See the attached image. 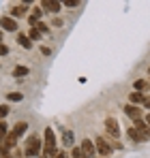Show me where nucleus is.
I'll list each match as a JSON object with an SVG mask.
<instances>
[{
	"instance_id": "f257e3e1",
	"label": "nucleus",
	"mask_w": 150,
	"mask_h": 158,
	"mask_svg": "<svg viewBox=\"0 0 150 158\" xmlns=\"http://www.w3.org/2000/svg\"><path fill=\"white\" fill-rule=\"evenodd\" d=\"M41 148H43V141L39 139V135H30L28 141H26V156L34 158L41 154Z\"/></svg>"
},
{
	"instance_id": "f03ea898",
	"label": "nucleus",
	"mask_w": 150,
	"mask_h": 158,
	"mask_svg": "<svg viewBox=\"0 0 150 158\" xmlns=\"http://www.w3.org/2000/svg\"><path fill=\"white\" fill-rule=\"evenodd\" d=\"M56 154V135L51 128H45V139H43V158H50Z\"/></svg>"
},
{
	"instance_id": "7ed1b4c3",
	"label": "nucleus",
	"mask_w": 150,
	"mask_h": 158,
	"mask_svg": "<svg viewBox=\"0 0 150 158\" xmlns=\"http://www.w3.org/2000/svg\"><path fill=\"white\" fill-rule=\"evenodd\" d=\"M95 145H97V152H99L103 158H109V156H112V152H114L112 143L105 141V137H97V139H95Z\"/></svg>"
},
{
	"instance_id": "20e7f679",
	"label": "nucleus",
	"mask_w": 150,
	"mask_h": 158,
	"mask_svg": "<svg viewBox=\"0 0 150 158\" xmlns=\"http://www.w3.org/2000/svg\"><path fill=\"white\" fill-rule=\"evenodd\" d=\"M105 131H107V135L109 137H114V139H118L120 137V126H118V120L116 118H105Z\"/></svg>"
},
{
	"instance_id": "39448f33",
	"label": "nucleus",
	"mask_w": 150,
	"mask_h": 158,
	"mask_svg": "<svg viewBox=\"0 0 150 158\" xmlns=\"http://www.w3.org/2000/svg\"><path fill=\"white\" fill-rule=\"evenodd\" d=\"M133 126H135L137 132L144 137V141H148V139H150V126L144 122V120H135V124H133Z\"/></svg>"
},
{
	"instance_id": "423d86ee",
	"label": "nucleus",
	"mask_w": 150,
	"mask_h": 158,
	"mask_svg": "<svg viewBox=\"0 0 150 158\" xmlns=\"http://www.w3.org/2000/svg\"><path fill=\"white\" fill-rule=\"evenodd\" d=\"M125 113L133 120V122H135V120H142V111H139V107H137V105H131V103L125 105Z\"/></svg>"
},
{
	"instance_id": "0eeeda50",
	"label": "nucleus",
	"mask_w": 150,
	"mask_h": 158,
	"mask_svg": "<svg viewBox=\"0 0 150 158\" xmlns=\"http://www.w3.org/2000/svg\"><path fill=\"white\" fill-rule=\"evenodd\" d=\"M0 26H2V30H9V32H15L17 30V22L9 15V17H0Z\"/></svg>"
},
{
	"instance_id": "6e6552de",
	"label": "nucleus",
	"mask_w": 150,
	"mask_h": 158,
	"mask_svg": "<svg viewBox=\"0 0 150 158\" xmlns=\"http://www.w3.org/2000/svg\"><path fill=\"white\" fill-rule=\"evenodd\" d=\"M82 152L86 154V156L90 158L95 152H97V145H95V141H90V139H84L82 141Z\"/></svg>"
},
{
	"instance_id": "1a4fd4ad",
	"label": "nucleus",
	"mask_w": 150,
	"mask_h": 158,
	"mask_svg": "<svg viewBox=\"0 0 150 158\" xmlns=\"http://www.w3.org/2000/svg\"><path fill=\"white\" fill-rule=\"evenodd\" d=\"M41 6L45 9V11H50V13H60V2H56V0H43L41 2Z\"/></svg>"
},
{
	"instance_id": "9d476101",
	"label": "nucleus",
	"mask_w": 150,
	"mask_h": 158,
	"mask_svg": "<svg viewBox=\"0 0 150 158\" xmlns=\"http://www.w3.org/2000/svg\"><path fill=\"white\" fill-rule=\"evenodd\" d=\"M26 13H28V4H15L13 9H11V17L15 19V17H24Z\"/></svg>"
},
{
	"instance_id": "9b49d317",
	"label": "nucleus",
	"mask_w": 150,
	"mask_h": 158,
	"mask_svg": "<svg viewBox=\"0 0 150 158\" xmlns=\"http://www.w3.org/2000/svg\"><path fill=\"white\" fill-rule=\"evenodd\" d=\"M26 128H28V122H17V124H15V126L11 128V135L20 139V137H22V135L26 132Z\"/></svg>"
},
{
	"instance_id": "f8f14e48",
	"label": "nucleus",
	"mask_w": 150,
	"mask_h": 158,
	"mask_svg": "<svg viewBox=\"0 0 150 158\" xmlns=\"http://www.w3.org/2000/svg\"><path fill=\"white\" fill-rule=\"evenodd\" d=\"M146 94H142V92H133L131 94V105H146Z\"/></svg>"
},
{
	"instance_id": "ddd939ff",
	"label": "nucleus",
	"mask_w": 150,
	"mask_h": 158,
	"mask_svg": "<svg viewBox=\"0 0 150 158\" xmlns=\"http://www.w3.org/2000/svg\"><path fill=\"white\" fill-rule=\"evenodd\" d=\"M126 135H129V139H131L133 143H142V141H144V137L137 132V128H135V126H131V128L126 131Z\"/></svg>"
},
{
	"instance_id": "4468645a",
	"label": "nucleus",
	"mask_w": 150,
	"mask_h": 158,
	"mask_svg": "<svg viewBox=\"0 0 150 158\" xmlns=\"http://www.w3.org/2000/svg\"><path fill=\"white\" fill-rule=\"evenodd\" d=\"M17 43H20L24 49H32V41H30V36H26V34H17Z\"/></svg>"
},
{
	"instance_id": "2eb2a0df",
	"label": "nucleus",
	"mask_w": 150,
	"mask_h": 158,
	"mask_svg": "<svg viewBox=\"0 0 150 158\" xmlns=\"http://www.w3.org/2000/svg\"><path fill=\"white\" fill-rule=\"evenodd\" d=\"M62 145L64 148H71L73 145V132L71 131H62Z\"/></svg>"
},
{
	"instance_id": "dca6fc26",
	"label": "nucleus",
	"mask_w": 150,
	"mask_h": 158,
	"mask_svg": "<svg viewBox=\"0 0 150 158\" xmlns=\"http://www.w3.org/2000/svg\"><path fill=\"white\" fill-rule=\"evenodd\" d=\"M9 126H7V124H4V120H2V122H0V143H4V139H7V137H9Z\"/></svg>"
},
{
	"instance_id": "f3484780",
	"label": "nucleus",
	"mask_w": 150,
	"mask_h": 158,
	"mask_svg": "<svg viewBox=\"0 0 150 158\" xmlns=\"http://www.w3.org/2000/svg\"><path fill=\"white\" fill-rule=\"evenodd\" d=\"M133 85H135V92H144V90H148V81H144V79H137Z\"/></svg>"
},
{
	"instance_id": "a211bd4d",
	"label": "nucleus",
	"mask_w": 150,
	"mask_h": 158,
	"mask_svg": "<svg viewBox=\"0 0 150 158\" xmlns=\"http://www.w3.org/2000/svg\"><path fill=\"white\" fill-rule=\"evenodd\" d=\"M28 73H30V71H28L26 66H15V69H13V75H15L17 79H20V77H24V75H28Z\"/></svg>"
},
{
	"instance_id": "6ab92c4d",
	"label": "nucleus",
	"mask_w": 150,
	"mask_h": 158,
	"mask_svg": "<svg viewBox=\"0 0 150 158\" xmlns=\"http://www.w3.org/2000/svg\"><path fill=\"white\" fill-rule=\"evenodd\" d=\"M28 36H30V41H37V43L41 41V32L37 30V26H34V28H30V34H28Z\"/></svg>"
},
{
	"instance_id": "aec40b11",
	"label": "nucleus",
	"mask_w": 150,
	"mask_h": 158,
	"mask_svg": "<svg viewBox=\"0 0 150 158\" xmlns=\"http://www.w3.org/2000/svg\"><path fill=\"white\" fill-rule=\"evenodd\" d=\"M71 156L73 158H88L84 152H82V148H73V150H71Z\"/></svg>"
},
{
	"instance_id": "412c9836",
	"label": "nucleus",
	"mask_w": 150,
	"mask_h": 158,
	"mask_svg": "<svg viewBox=\"0 0 150 158\" xmlns=\"http://www.w3.org/2000/svg\"><path fill=\"white\" fill-rule=\"evenodd\" d=\"M37 30H39L41 34H47V32H50V26H47V24H43V22H39V24H37Z\"/></svg>"
},
{
	"instance_id": "4be33fe9",
	"label": "nucleus",
	"mask_w": 150,
	"mask_h": 158,
	"mask_svg": "<svg viewBox=\"0 0 150 158\" xmlns=\"http://www.w3.org/2000/svg\"><path fill=\"white\" fill-rule=\"evenodd\" d=\"M9 96V101H22L24 98V94H20V92H11V94H7Z\"/></svg>"
},
{
	"instance_id": "5701e85b",
	"label": "nucleus",
	"mask_w": 150,
	"mask_h": 158,
	"mask_svg": "<svg viewBox=\"0 0 150 158\" xmlns=\"http://www.w3.org/2000/svg\"><path fill=\"white\" fill-rule=\"evenodd\" d=\"M9 113H11V109H9V107H7V105H0V118H2V120H4Z\"/></svg>"
},
{
	"instance_id": "b1692460",
	"label": "nucleus",
	"mask_w": 150,
	"mask_h": 158,
	"mask_svg": "<svg viewBox=\"0 0 150 158\" xmlns=\"http://www.w3.org/2000/svg\"><path fill=\"white\" fill-rule=\"evenodd\" d=\"M41 15H43V9H39V6H34V9H32V17H37V19H41Z\"/></svg>"
},
{
	"instance_id": "393cba45",
	"label": "nucleus",
	"mask_w": 150,
	"mask_h": 158,
	"mask_svg": "<svg viewBox=\"0 0 150 158\" xmlns=\"http://www.w3.org/2000/svg\"><path fill=\"white\" fill-rule=\"evenodd\" d=\"M0 158H11L9 150H7V148H2V145H0Z\"/></svg>"
},
{
	"instance_id": "a878e982",
	"label": "nucleus",
	"mask_w": 150,
	"mask_h": 158,
	"mask_svg": "<svg viewBox=\"0 0 150 158\" xmlns=\"http://www.w3.org/2000/svg\"><path fill=\"white\" fill-rule=\"evenodd\" d=\"M64 6H79V0H67Z\"/></svg>"
},
{
	"instance_id": "bb28decb",
	"label": "nucleus",
	"mask_w": 150,
	"mask_h": 158,
	"mask_svg": "<svg viewBox=\"0 0 150 158\" xmlns=\"http://www.w3.org/2000/svg\"><path fill=\"white\" fill-rule=\"evenodd\" d=\"M0 53H2V56H4V53H9V47H7V45H2V43H0Z\"/></svg>"
},
{
	"instance_id": "cd10ccee",
	"label": "nucleus",
	"mask_w": 150,
	"mask_h": 158,
	"mask_svg": "<svg viewBox=\"0 0 150 158\" xmlns=\"http://www.w3.org/2000/svg\"><path fill=\"white\" fill-rule=\"evenodd\" d=\"M41 53H43V56H50L51 49H50V47H41Z\"/></svg>"
},
{
	"instance_id": "c85d7f7f",
	"label": "nucleus",
	"mask_w": 150,
	"mask_h": 158,
	"mask_svg": "<svg viewBox=\"0 0 150 158\" xmlns=\"http://www.w3.org/2000/svg\"><path fill=\"white\" fill-rule=\"evenodd\" d=\"M51 26H56V28H60V26H62V19H58V17H56V19H54V24H51Z\"/></svg>"
},
{
	"instance_id": "c756f323",
	"label": "nucleus",
	"mask_w": 150,
	"mask_h": 158,
	"mask_svg": "<svg viewBox=\"0 0 150 158\" xmlns=\"http://www.w3.org/2000/svg\"><path fill=\"white\" fill-rule=\"evenodd\" d=\"M56 158H67V154H64V152H58V154H56Z\"/></svg>"
},
{
	"instance_id": "7c9ffc66",
	"label": "nucleus",
	"mask_w": 150,
	"mask_h": 158,
	"mask_svg": "<svg viewBox=\"0 0 150 158\" xmlns=\"http://www.w3.org/2000/svg\"><path fill=\"white\" fill-rule=\"evenodd\" d=\"M146 124H148V126H150V113H148V115H146Z\"/></svg>"
},
{
	"instance_id": "2f4dec72",
	"label": "nucleus",
	"mask_w": 150,
	"mask_h": 158,
	"mask_svg": "<svg viewBox=\"0 0 150 158\" xmlns=\"http://www.w3.org/2000/svg\"><path fill=\"white\" fill-rule=\"evenodd\" d=\"M146 107H148V109H150V98H148V101H146Z\"/></svg>"
},
{
	"instance_id": "473e14b6",
	"label": "nucleus",
	"mask_w": 150,
	"mask_h": 158,
	"mask_svg": "<svg viewBox=\"0 0 150 158\" xmlns=\"http://www.w3.org/2000/svg\"><path fill=\"white\" fill-rule=\"evenodd\" d=\"M0 41H2V32H0Z\"/></svg>"
}]
</instances>
